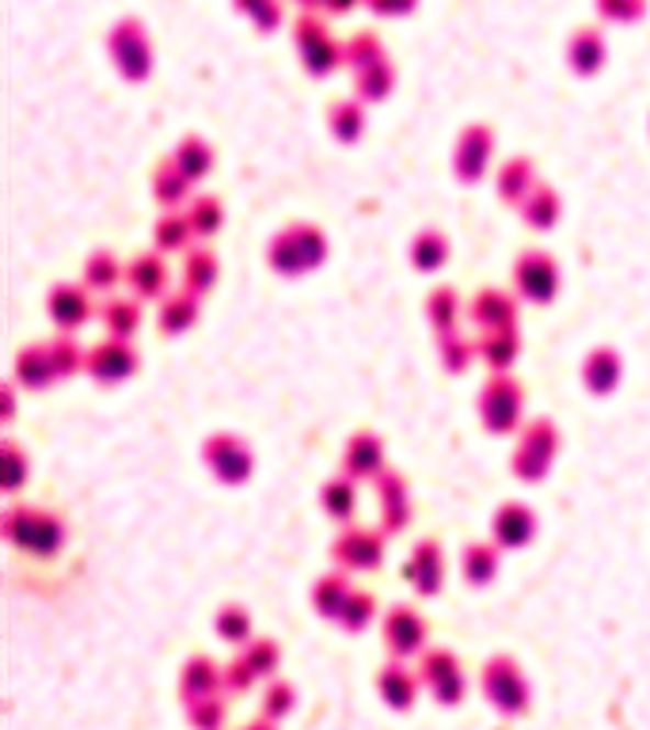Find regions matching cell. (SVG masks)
Listing matches in <instances>:
<instances>
[{
	"label": "cell",
	"instance_id": "3",
	"mask_svg": "<svg viewBox=\"0 0 650 730\" xmlns=\"http://www.w3.org/2000/svg\"><path fill=\"white\" fill-rule=\"evenodd\" d=\"M347 4H350V0H332V8H347Z\"/></svg>",
	"mask_w": 650,
	"mask_h": 730
},
{
	"label": "cell",
	"instance_id": "1",
	"mask_svg": "<svg viewBox=\"0 0 650 730\" xmlns=\"http://www.w3.org/2000/svg\"><path fill=\"white\" fill-rule=\"evenodd\" d=\"M628 4L639 8V0H601V8H605V12H608V8H613V12H624Z\"/></svg>",
	"mask_w": 650,
	"mask_h": 730
},
{
	"label": "cell",
	"instance_id": "2",
	"mask_svg": "<svg viewBox=\"0 0 650 730\" xmlns=\"http://www.w3.org/2000/svg\"><path fill=\"white\" fill-rule=\"evenodd\" d=\"M377 8H384V12H392V8H407L411 0H373Z\"/></svg>",
	"mask_w": 650,
	"mask_h": 730
}]
</instances>
